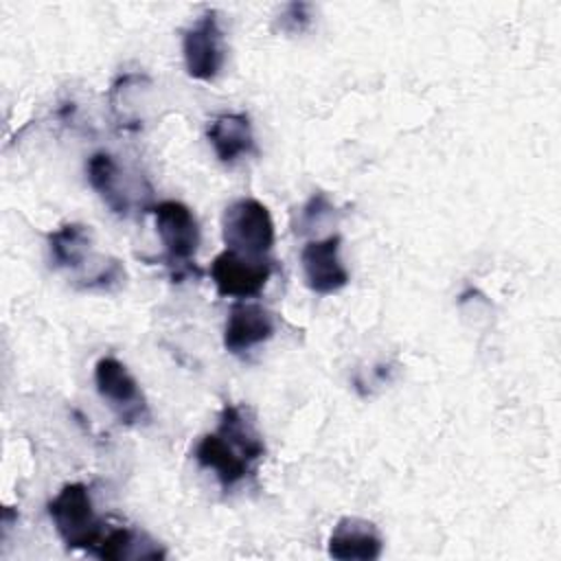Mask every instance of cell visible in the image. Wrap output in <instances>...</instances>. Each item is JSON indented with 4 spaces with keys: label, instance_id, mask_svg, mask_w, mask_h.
<instances>
[{
    "label": "cell",
    "instance_id": "11",
    "mask_svg": "<svg viewBox=\"0 0 561 561\" xmlns=\"http://www.w3.org/2000/svg\"><path fill=\"white\" fill-rule=\"evenodd\" d=\"M381 548L377 526L362 517H342L329 535V557L337 561H373L381 554Z\"/></svg>",
    "mask_w": 561,
    "mask_h": 561
},
{
    "label": "cell",
    "instance_id": "14",
    "mask_svg": "<svg viewBox=\"0 0 561 561\" xmlns=\"http://www.w3.org/2000/svg\"><path fill=\"white\" fill-rule=\"evenodd\" d=\"M50 263L57 270H81L92 259V230L83 224H64L48 234Z\"/></svg>",
    "mask_w": 561,
    "mask_h": 561
},
{
    "label": "cell",
    "instance_id": "16",
    "mask_svg": "<svg viewBox=\"0 0 561 561\" xmlns=\"http://www.w3.org/2000/svg\"><path fill=\"white\" fill-rule=\"evenodd\" d=\"M333 213V204L331 199L327 197V193H313L307 204L300 208V230L298 232H305V230H311L320 224V219L324 215Z\"/></svg>",
    "mask_w": 561,
    "mask_h": 561
},
{
    "label": "cell",
    "instance_id": "15",
    "mask_svg": "<svg viewBox=\"0 0 561 561\" xmlns=\"http://www.w3.org/2000/svg\"><path fill=\"white\" fill-rule=\"evenodd\" d=\"M276 24L283 33H289V35L307 31V26L311 24V4L307 2L285 4L276 18Z\"/></svg>",
    "mask_w": 561,
    "mask_h": 561
},
{
    "label": "cell",
    "instance_id": "8",
    "mask_svg": "<svg viewBox=\"0 0 561 561\" xmlns=\"http://www.w3.org/2000/svg\"><path fill=\"white\" fill-rule=\"evenodd\" d=\"M340 234H327L324 239H313L302 245L300 267L305 283L313 294L329 296L348 285L351 276L340 259Z\"/></svg>",
    "mask_w": 561,
    "mask_h": 561
},
{
    "label": "cell",
    "instance_id": "2",
    "mask_svg": "<svg viewBox=\"0 0 561 561\" xmlns=\"http://www.w3.org/2000/svg\"><path fill=\"white\" fill-rule=\"evenodd\" d=\"M48 517L59 539L70 550H85L90 554L107 528V524L94 513L90 489L81 482L61 486V491L48 502Z\"/></svg>",
    "mask_w": 561,
    "mask_h": 561
},
{
    "label": "cell",
    "instance_id": "7",
    "mask_svg": "<svg viewBox=\"0 0 561 561\" xmlns=\"http://www.w3.org/2000/svg\"><path fill=\"white\" fill-rule=\"evenodd\" d=\"M272 259H248L232 250L219 252L210 263V278L224 298H254L272 276Z\"/></svg>",
    "mask_w": 561,
    "mask_h": 561
},
{
    "label": "cell",
    "instance_id": "6",
    "mask_svg": "<svg viewBox=\"0 0 561 561\" xmlns=\"http://www.w3.org/2000/svg\"><path fill=\"white\" fill-rule=\"evenodd\" d=\"M182 57L188 77L213 81L226 61V42L217 13L206 11L182 35Z\"/></svg>",
    "mask_w": 561,
    "mask_h": 561
},
{
    "label": "cell",
    "instance_id": "13",
    "mask_svg": "<svg viewBox=\"0 0 561 561\" xmlns=\"http://www.w3.org/2000/svg\"><path fill=\"white\" fill-rule=\"evenodd\" d=\"M92 554L107 561H123V559H162L167 552L160 543L149 539L145 533L131 530L127 526L107 524Z\"/></svg>",
    "mask_w": 561,
    "mask_h": 561
},
{
    "label": "cell",
    "instance_id": "1",
    "mask_svg": "<svg viewBox=\"0 0 561 561\" xmlns=\"http://www.w3.org/2000/svg\"><path fill=\"white\" fill-rule=\"evenodd\" d=\"M265 456V443L248 408L226 403L217 432L204 434L195 445V460L215 473L224 491L243 482Z\"/></svg>",
    "mask_w": 561,
    "mask_h": 561
},
{
    "label": "cell",
    "instance_id": "10",
    "mask_svg": "<svg viewBox=\"0 0 561 561\" xmlns=\"http://www.w3.org/2000/svg\"><path fill=\"white\" fill-rule=\"evenodd\" d=\"M206 138L221 164H234L256 151L250 116L243 112H224L208 121Z\"/></svg>",
    "mask_w": 561,
    "mask_h": 561
},
{
    "label": "cell",
    "instance_id": "9",
    "mask_svg": "<svg viewBox=\"0 0 561 561\" xmlns=\"http://www.w3.org/2000/svg\"><path fill=\"white\" fill-rule=\"evenodd\" d=\"M276 331L274 316L259 302L239 300L230 307L224 327V348L232 355H245L267 342Z\"/></svg>",
    "mask_w": 561,
    "mask_h": 561
},
{
    "label": "cell",
    "instance_id": "5",
    "mask_svg": "<svg viewBox=\"0 0 561 561\" xmlns=\"http://www.w3.org/2000/svg\"><path fill=\"white\" fill-rule=\"evenodd\" d=\"M94 386L105 405L123 425H145L151 421L149 403L127 366L105 355L94 364Z\"/></svg>",
    "mask_w": 561,
    "mask_h": 561
},
{
    "label": "cell",
    "instance_id": "12",
    "mask_svg": "<svg viewBox=\"0 0 561 561\" xmlns=\"http://www.w3.org/2000/svg\"><path fill=\"white\" fill-rule=\"evenodd\" d=\"M85 173L90 186L103 199V204L116 215H129L131 210V195L125 186L123 173L118 162L107 151H96L85 162Z\"/></svg>",
    "mask_w": 561,
    "mask_h": 561
},
{
    "label": "cell",
    "instance_id": "3",
    "mask_svg": "<svg viewBox=\"0 0 561 561\" xmlns=\"http://www.w3.org/2000/svg\"><path fill=\"white\" fill-rule=\"evenodd\" d=\"M221 237L226 250L248 259H270L276 232L267 206L254 197L230 202L221 215Z\"/></svg>",
    "mask_w": 561,
    "mask_h": 561
},
{
    "label": "cell",
    "instance_id": "4",
    "mask_svg": "<svg viewBox=\"0 0 561 561\" xmlns=\"http://www.w3.org/2000/svg\"><path fill=\"white\" fill-rule=\"evenodd\" d=\"M151 213L164 248L162 261L173 270V278L182 280L186 274H199V270L191 265L202 241V230L193 210L182 202L164 199L151 206Z\"/></svg>",
    "mask_w": 561,
    "mask_h": 561
}]
</instances>
